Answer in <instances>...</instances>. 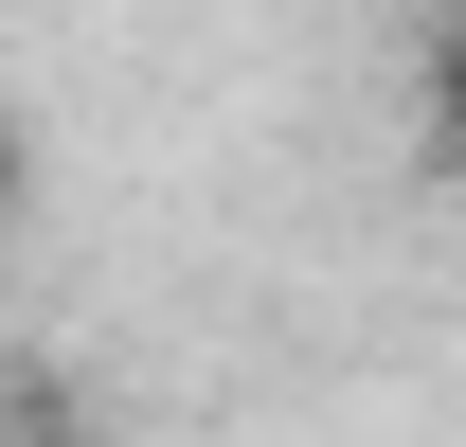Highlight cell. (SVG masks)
<instances>
[{
  "label": "cell",
  "instance_id": "1",
  "mask_svg": "<svg viewBox=\"0 0 466 447\" xmlns=\"http://www.w3.org/2000/svg\"><path fill=\"white\" fill-rule=\"evenodd\" d=\"M431 125H449V162H466V36L431 55Z\"/></svg>",
  "mask_w": 466,
  "mask_h": 447
}]
</instances>
